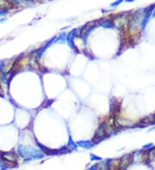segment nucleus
I'll return each mask as SVG.
<instances>
[{"mask_svg":"<svg viewBox=\"0 0 155 170\" xmlns=\"http://www.w3.org/2000/svg\"><path fill=\"white\" fill-rule=\"evenodd\" d=\"M5 20H6V19H1V20H0V23H3V22H5Z\"/></svg>","mask_w":155,"mask_h":170,"instance_id":"5","label":"nucleus"},{"mask_svg":"<svg viewBox=\"0 0 155 170\" xmlns=\"http://www.w3.org/2000/svg\"><path fill=\"white\" fill-rule=\"evenodd\" d=\"M2 158L8 161H16V156H15L13 153H3L1 154Z\"/></svg>","mask_w":155,"mask_h":170,"instance_id":"2","label":"nucleus"},{"mask_svg":"<svg viewBox=\"0 0 155 170\" xmlns=\"http://www.w3.org/2000/svg\"><path fill=\"white\" fill-rule=\"evenodd\" d=\"M7 13H8V10H7V9H0V16H5V15L7 14Z\"/></svg>","mask_w":155,"mask_h":170,"instance_id":"3","label":"nucleus"},{"mask_svg":"<svg viewBox=\"0 0 155 170\" xmlns=\"http://www.w3.org/2000/svg\"><path fill=\"white\" fill-rule=\"evenodd\" d=\"M129 22V16L128 14H123V15H119L116 16L113 21H112V24L115 25L116 28L121 29L123 28L126 24H128Z\"/></svg>","mask_w":155,"mask_h":170,"instance_id":"1","label":"nucleus"},{"mask_svg":"<svg viewBox=\"0 0 155 170\" xmlns=\"http://www.w3.org/2000/svg\"><path fill=\"white\" fill-rule=\"evenodd\" d=\"M126 1H128V2H129V1H134V0H126Z\"/></svg>","mask_w":155,"mask_h":170,"instance_id":"6","label":"nucleus"},{"mask_svg":"<svg viewBox=\"0 0 155 170\" xmlns=\"http://www.w3.org/2000/svg\"><path fill=\"white\" fill-rule=\"evenodd\" d=\"M153 16H155V10H154V13H153Z\"/></svg>","mask_w":155,"mask_h":170,"instance_id":"7","label":"nucleus"},{"mask_svg":"<svg viewBox=\"0 0 155 170\" xmlns=\"http://www.w3.org/2000/svg\"><path fill=\"white\" fill-rule=\"evenodd\" d=\"M122 1V0H117L115 4H112V6H116V5H119V4H121V2Z\"/></svg>","mask_w":155,"mask_h":170,"instance_id":"4","label":"nucleus"}]
</instances>
